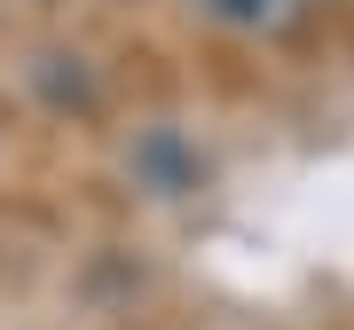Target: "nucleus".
Segmentation results:
<instances>
[{"instance_id": "f257e3e1", "label": "nucleus", "mask_w": 354, "mask_h": 330, "mask_svg": "<svg viewBox=\"0 0 354 330\" xmlns=\"http://www.w3.org/2000/svg\"><path fill=\"white\" fill-rule=\"evenodd\" d=\"M197 16H213L228 32H268L283 16V0H197Z\"/></svg>"}]
</instances>
